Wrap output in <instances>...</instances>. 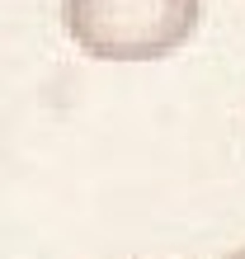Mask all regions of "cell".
<instances>
[{"label":"cell","instance_id":"cell-1","mask_svg":"<svg viewBox=\"0 0 245 259\" xmlns=\"http://www.w3.org/2000/svg\"><path fill=\"white\" fill-rule=\"evenodd\" d=\"M203 0H61L66 38L95 62H165L198 33Z\"/></svg>","mask_w":245,"mask_h":259},{"label":"cell","instance_id":"cell-2","mask_svg":"<svg viewBox=\"0 0 245 259\" xmlns=\"http://www.w3.org/2000/svg\"><path fill=\"white\" fill-rule=\"evenodd\" d=\"M226 259H245V245H240V250H231V254H226Z\"/></svg>","mask_w":245,"mask_h":259}]
</instances>
